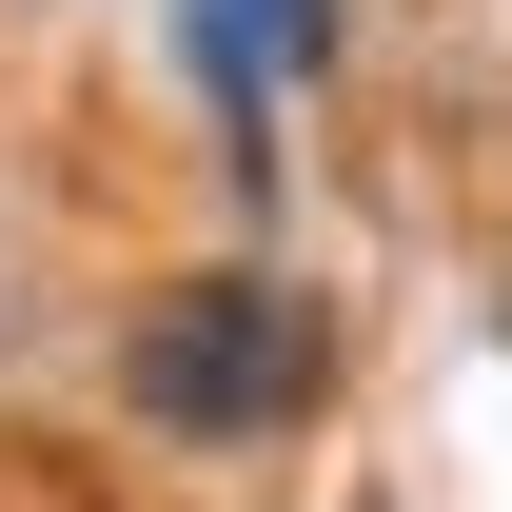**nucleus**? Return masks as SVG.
Wrapping results in <instances>:
<instances>
[{
	"label": "nucleus",
	"mask_w": 512,
	"mask_h": 512,
	"mask_svg": "<svg viewBox=\"0 0 512 512\" xmlns=\"http://www.w3.org/2000/svg\"><path fill=\"white\" fill-rule=\"evenodd\" d=\"M316 375H335V335H316L296 276H178V296L138 316V355H119V394L158 434H296Z\"/></svg>",
	"instance_id": "obj_1"
},
{
	"label": "nucleus",
	"mask_w": 512,
	"mask_h": 512,
	"mask_svg": "<svg viewBox=\"0 0 512 512\" xmlns=\"http://www.w3.org/2000/svg\"><path fill=\"white\" fill-rule=\"evenodd\" d=\"M276 60H335V0H197V79H217V119H256Z\"/></svg>",
	"instance_id": "obj_2"
}]
</instances>
